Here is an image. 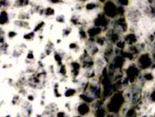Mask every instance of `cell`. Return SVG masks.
<instances>
[{"label":"cell","instance_id":"2","mask_svg":"<svg viewBox=\"0 0 155 117\" xmlns=\"http://www.w3.org/2000/svg\"><path fill=\"white\" fill-rule=\"evenodd\" d=\"M127 17L132 22H137L141 17V12L137 9H131L127 14Z\"/></svg>","mask_w":155,"mask_h":117},{"label":"cell","instance_id":"6","mask_svg":"<svg viewBox=\"0 0 155 117\" xmlns=\"http://www.w3.org/2000/svg\"><path fill=\"white\" fill-rule=\"evenodd\" d=\"M97 7V5L96 3H88L86 5V9L87 10H92V9H95V8Z\"/></svg>","mask_w":155,"mask_h":117},{"label":"cell","instance_id":"10","mask_svg":"<svg viewBox=\"0 0 155 117\" xmlns=\"http://www.w3.org/2000/svg\"><path fill=\"white\" fill-rule=\"evenodd\" d=\"M47 1L50 2L52 4H57V3L60 2L61 0H47Z\"/></svg>","mask_w":155,"mask_h":117},{"label":"cell","instance_id":"7","mask_svg":"<svg viewBox=\"0 0 155 117\" xmlns=\"http://www.w3.org/2000/svg\"><path fill=\"white\" fill-rule=\"evenodd\" d=\"M10 5V2L9 0H1V6L2 7H7Z\"/></svg>","mask_w":155,"mask_h":117},{"label":"cell","instance_id":"1","mask_svg":"<svg viewBox=\"0 0 155 117\" xmlns=\"http://www.w3.org/2000/svg\"><path fill=\"white\" fill-rule=\"evenodd\" d=\"M104 12L107 17H114L117 13V7L115 4L112 1H107L104 6Z\"/></svg>","mask_w":155,"mask_h":117},{"label":"cell","instance_id":"11","mask_svg":"<svg viewBox=\"0 0 155 117\" xmlns=\"http://www.w3.org/2000/svg\"><path fill=\"white\" fill-rule=\"evenodd\" d=\"M79 1H81V2H84L87 1V0H79Z\"/></svg>","mask_w":155,"mask_h":117},{"label":"cell","instance_id":"5","mask_svg":"<svg viewBox=\"0 0 155 117\" xmlns=\"http://www.w3.org/2000/svg\"><path fill=\"white\" fill-rule=\"evenodd\" d=\"M44 15H45L46 16H51L54 15V9H52L51 7H47L45 9Z\"/></svg>","mask_w":155,"mask_h":117},{"label":"cell","instance_id":"3","mask_svg":"<svg viewBox=\"0 0 155 117\" xmlns=\"http://www.w3.org/2000/svg\"><path fill=\"white\" fill-rule=\"evenodd\" d=\"M30 0H16L15 2V7H24L29 4Z\"/></svg>","mask_w":155,"mask_h":117},{"label":"cell","instance_id":"4","mask_svg":"<svg viewBox=\"0 0 155 117\" xmlns=\"http://www.w3.org/2000/svg\"><path fill=\"white\" fill-rule=\"evenodd\" d=\"M8 21H9V15H8L7 12L2 10L1 12V24L5 25V24L7 23Z\"/></svg>","mask_w":155,"mask_h":117},{"label":"cell","instance_id":"8","mask_svg":"<svg viewBox=\"0 0 155 117\" xmlns=\"http://www.w3.org/2000/svg\"><path fill=\"white\" fill-rule=\"evenodd\" d=\"M118 2L119 5H120V6H127L129 4V0H117Z\"/></svg>","mask_w":155,"mask_h":117},{"label":"cell","instance_id":"9","mask_svg":"<svg viewBox=\"0 0 155 117\" xmlns=\"http://www.w3.org/2000/svg\"><path fill=\"white\" fill-rule=\"evenodd\" d=\"M56 20L57 22H58L64 23V17L63 15H59L56 18Z\"/></svg>","mask_w":155,"mask_h":117}]
</instances>
